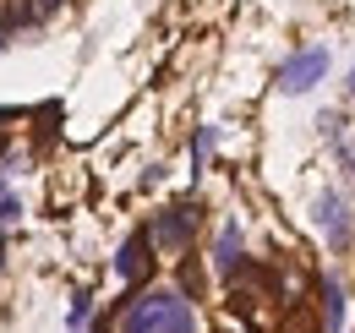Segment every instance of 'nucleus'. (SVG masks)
I'll return each instance as SVG.
<instances>
[{
	"mask_svg": "<svg viewBox=\"0 0 355 333\" xmlns=\"http://www.w3.org/2000/svg\"><path fill=\"white\" fill-rule=\"evenodd\" d=\"M121 333H197V317H191V300H180L175 290H148L126 300Z\"/></svg>",
	"mask_w": 355,
	"mask_h": 333,
	"instance_id": "1",
	"label": "nucleus"
},
{
	"mask_svg": "<svg viewBox=\"0 0 355 333\" xmlns=\"http://www.w3.org/2000/svg\"><path fill=\"white\" fill-rule=\"evenodd\" d=\"M197 224H202V208L197 203H175V208H164L159 219H153V246L159 251H186L191 246V235H197Z\"/></svg>",
	"mask_w": 355,
	"mask_h": 333,
	"instance_id": "2",
	"label": "nucleus"
},
{
	"mask_svg": "<svg viewBox=\"0 0 355 333\" xmlns=\"http://www.w3.org/2000/svg\"><path fill=\"white\" fill-rule=\"evenodd\" d=\"M322 71H328V49H301V55H290L279 66V87L284 93H306V87L322 83Z\"/></svg>",
	"mask_w": 355,
	"mask_h": 333,
	"instance_id": "3",
	"label": "nucleus"
},
{
	"mask_svg": "<svg viewBox=\"0 0 355 333\" xmlns=\"http://www.w3.org/2000/svg\"><path fill=\"white\" fill-rule=\"evenodd\" d=\"M148 251H153V235H148V230H137L132 241L121 246V257H115V273H121L126 284H142V279L153 273V257H148Z\"/></svg>",
	"mask_w": 355,
	"mask_h": 333,
	"instance_id": "4",
	"label": "nucleus"
},
{
	"mask_svg": "<svg viewBox=\"0 0 355 333\" xmlns=\"http://www.w3.org/2000/svg\"><path fill=\"white\" fill-rule=\"evenodd\" d=\"M317 224H322V235H328L334 246H345V241H350V219H345V203H339L334 191H322V197H317Z\"/></svg>",
	"mask_w": 355,
	"mask_h": 333,
	"instance_id": "5",
	"label": "nucleus"
},
{
	"mask_svg": "<svg viewBox=\"0 0 355 333\" xmlns=\"http://www.w3.org/2000/svg\"><path fill=\"white\" fill-rule=\"evenodd\" d=\"M317 295H322V333H345V290H339V279H322L317 284Z\"/></svg>",
	"mask_w": 355,
	"mask_h": 333,
	"instance_id": "6",
	"label": "nucleus"
},
{
	"mask_svg": "<svg viewBox=\"0 0 355 333\" xmlns=\"http://www.w3.org/2000/svg\"><path fill=\"white\" fill-rule=\"evenodd\" d=\"M60 11V0H11V11H6V28H28V22H44Z\"/></svg>",
	"mask_w": 355,
	"mask_h": 333,
	"instance_id": "7",
	"label": "nucleus"
},
{
	"mask_svg": "<svg viewBox=\"0 0 355 333\" xmlns=\"http://www.w3.org/2000/svg\"><path fill=\"white\" fill-rule=\"evenodd\" d=\"M279 333H322V311L311 300H295L284 317H279Z\"/></svg>",
	"mask_w": 355,
	"mask_h": 333,
	"instance_id": "8",
	"label": "nucleus"
},
{
	"mask_svg": "<svg viewBox=\"0 0 355 333\" xmlns=\"http://www.w3.org/2000/svg\"><path fill=\"white\" fill-rule=\"evenodd\" d=\"M214 268H219V273H235V268H241V224H224V230H219Z\"/></svg>",
	"mask_w": 355,
	"mask_h": 333,
	"instance_id": "9",
	"label": "nucleus"
},
{
	"mask_svg": "<svg viewBox=\"0 0 355 333\" xmlns=\"http://www.w3.org/2000/svg\"><path fill=\"white\" fill-rule=\"evenodd\" d=\"M180 284H186V290H191V295L202 290V273H197V262H186V268H180Z\"/></svg>",
	"mask_w": 355,
	"mask_h": 333,
	"instance_id": "10",
	"label": "nucleus"
},
{
	"mask_svg": "<svg viewBox=\"0 0 355 333\" xmlns=\"http://www.w3.org/2000/svg\"><path fill=\"white\" fill-rule=\"evenodd\" d=\"M17 213H22L17 197H0V224H17Z\"/></svg>",
	"mask_w": 355,
	"mask_h": 333,
	"instance_id": "11",
	"label": "nucleus"
},
{
	"mask_svg": "<svg viewBox=\"0 0 355 333\" xmlns=\"http://www.w3.org/2000/svg\"><path fill=\"white\" fill-rule=\"evenodd\" d=\"M6 121H11V110H0V148H6Z\"/></svg>",
	"mask_w": 355,
	"mask_h": 333,
	"instance_id": "12",
	"label": "nucleus"
},
{
	"mask_svg": "<svg viewBox=\"0 0 355 333\" xmlns=\"http://www.w3.org/2000/svg\"><path fill=\"white\" fill-rule=\"evenodd\" d=\"M0 268H6V246H0Z\"/></svg>",
	"mask_w": 355,
	"mask_h": 333,
	"instance_id": "13",
	"label": "nucleus"
},
{
	"mask_svg": "<svg viewBox=\"0 0 355 333\" xmlns=\"http://www.w3.org/2000/svg\"><path fill=\"white\" fill-rule=\"evenodd\" d=\"M350 93H355V71H350Z\"/></svg>",
	"mask_w": 355,
	"mask_h": 333,
	"instance_id": "14",
	"label": "nucleus"
}]
</instances>
